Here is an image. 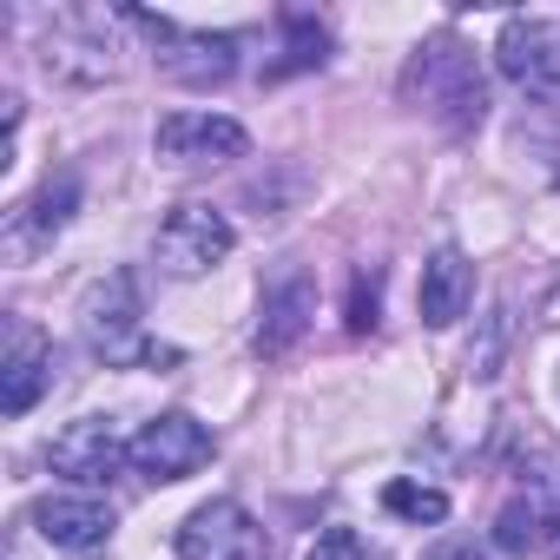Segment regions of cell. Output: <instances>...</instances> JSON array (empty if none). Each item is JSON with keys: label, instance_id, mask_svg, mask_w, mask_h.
Returning a JSON list of instances; mask_svg holds the SVG:
<instances>
[{"label": "cell", "instance_id": "30bf717a", "mask_svg": "<svg viewBox=\"0 0 560 560\" xmlns=\"http://www.w3.org/2000/svg\"><path fill=\"white\" fill-rule=\"evenodd\" d=\"M422 67H429V73H442V80H429V86H422V100H429L448 126H475V119H481V73H475V60H468L462 47H448V40H442V47H429V54H422Z\"/></svg>", "mask_w": 560, "mask_h": 560}, {"label": "cell", "instance_id": "5b68a950", "mask_svg": "<svg viewBox=\"0 0 560 560\" xmlns=\"http://www.w3.org/2000/svg\"><path fill=\"white\" fill-rule=\"evenodd\" d=\"M47 462H54V475L80 481V488H106V481L132 462V442H119V429H113L106 416H86V422H67V429L54 435Z\"/></svg>", "mask_w": 560, "mask_h": 560}, {"label": "cell", "instance_id": "4fadbf2b", "mask_svg": "<svg viewBox=\"0 0 560 560\" xmlns=\"http://www.w3.org/2000/svg\"><path fill=\"white\" fill-rule=\"evenodd\" d=\"M47 383H54V350H47L40 330L21 324L14 343H8V363H0V409H8V416H27Z\"/></svg>", "mask_w": 560, "mask_h": 560}, {"label": "cell", "instance_id": "6da1fadb", "mask_svg": "<svg viewBox=\"0 0 560 560\" xmlns=\"http://www.w3.org/2000/svg\"><path fill=\"white\" fill-rule=\"evenodd\" d=\"M139 317H145L139 277H132V270H113V277H100V284L86 291V304H80V337H86V350L106 357V363H139V357H145Z\"/></svg>", "mask_w": 560, "mask_h": 560}, {"label": "cell", "instance_id": "3957f363", "mask_svg": "<svg viewBox=\"0 0 560 560\" xmlns=\"http://www.w3.org/2000/svg\"><path fill=\"white\" fill-rule=\"evenodd\" d=\"M211 429L205 422H191L185 409H172V416H159V422H145L139 435H132V468L145 475V481H185V475H198L205 462H211Z\"/></svg>", "mask_w": 560, "mask_h": 560}, {"label": "cell", "instance_id": "2e32d148", "mask_svg": "<svg viewBox=\"0 0 560 560\" xmlns=\"http://www.w3.org/2000/svg\"><path fill=\"white\" fill-rule=\"evenodd\" d=\"M304 560H370V547H363L357 527H324V534L304 547Z\"/></svg>", "mask_w": 560, "mask_h": 560}, {"label": "cell", "instance_id": "277c9868", "mask_svg": "<svg viewBox=\"0 0 560 560\" xmlns=\"http://www.w3.org/2000/svg\"><path fill=\"white\" fill-rule=\"evenodd\" d=\"M244 126L224 119V113H165L159 132H152V152L165 165H224V159H244Z\"/></svg>", "mask_w": 560, "mask_h": 560}, {"label": "cell", "instance_id": "9c48e42d", "mask_svg": "<svg viewBox=\"0 0 560 560\" xmlns=\"http://www.w3.org/2000/svg\"><path fill=\"white\" fill-rule=\"evenodd\" d=\"M34 527H40V540H54L67 553H86V547H100L113 534V508L93 501V494H40Z\"/></svg>", "mask_w": 560, "mask_h": 560}, {"label": "cell", "instance_id": "7c38bea8", "mask_svg": "<svg viewBox=\"0 0 560 560\" xmlns=\"http://www.w3.org/2000/svg\"><path fill=\"white\" fill-rule=\"evenodd\" d=\"M468 298H475V264L448 244V250H435L429 264H422V291H416V304H422V324L429 330H448L462 311H468Z\"/></svg>", "mask_w": 560, "mask_h": 560}, {"label": "cell", "instance_id": "ac0fdd59", "mask_svg": "<svg viewBox=\"0 0 560 560\" xmlns=\"http://www.w3.org/2000/svg\"><path fill=\"white\" fill-rule=\"evenodd\" d=\"M540 324H547V330H560V284L540 298Z\"/></svg>", "mask_w": 560, "mask_h": 560}, {"label": "cell", "instance_id": "52a82bcc", "mask_svg": "<svg viewBox=\"0 0 560 560\" xmlns=\"http://www.w3.org/2000/svg\"><path fill=\"white\" fill-rule=\"evenodd\" d=\"M250 547H257V534L237 501H205L178 527V560H250Z\"/></svg>", "mask_w": 560, "mask_h": 560}, {"label": "cell", "instance_id": "ba28073f", "mask_svg": "<svg viewBox=\"0 0 560 560\" xmlns=\"http://www.w3.org/2000/svg\"><path fill=\"white\" fill-rule=\"evenodd\" d=\"M73 205H80V178H73V172L47 178V185H40L27 205H14V218H8V257H14V264H27V257H34V244L60 237V231H67V218H73Z\"/></svg>", "mask_w": 560, "mask_h": 560}, {"label": "cell", "instance_id": "9a60e30c", "mask_svg": "<svg viewBox=\"0 0 560 560\" xmlns=\"http://www.w3.org/2000/svg\"><path fill=\"white\" fill-rule=\"evenodd\" d=\"M383 508L402 514V521H416V527H442L448 521V494L429 488V481H389L383 488Z\"/></svg>", "mask_w": 560, "mask_h": 560}, {"label": "cell", "instance_id": "e0dca14e", "mask_svg": "<svg viewBox=\"0 0 560 560\" xmlns=\"http://www.w3.org/2000/svg\"><path fill=\"white\" fill-rule=\"evenodd\" d=\"M350 330H376V277H357V291H350Z\"/></svg>", "mask_w": 560, "mask_h": 560}, {"label": "cell", "instance_id": "8992f818", "mask_svg": "<svg viewBox=\"0 0 560 560\" xmlns=\"http://www.w3.org/2000/svg\"><path fill=\"white\" fill-rule=\"evenodd\" d=\"M494 60H501V73L521 93L560 100V27H547V21H508L501 40H494Z\"/></svg>", "mask_w": 560, "mask_h": 560}, {"label": "cell", "instance_id": "5bb4252c", "mask_svg": "<svg viewBox=\"0 0 560 560\" xmlns=\"http://www.w3.org/2000/svg\"><path fill=\"white\" fill-rule=\"evenodd\" d=\"M547 540V501L540 494H514L508 508H501V521H494V547L501 553H527V547H540Z\"/></svg>", "mask_w": 560, "mask_h": 560}, {"label": "cell", "instance_id": "8fae6325", "mask_svg": "<svg viewBox=\"0 0 560 560\" xmlns=\"http://www.w3.org/2000/svg\"><path fill=\"white\" fill-rule=\"evenodd\" d=\"M317 317V284L311 277H284L264 291V324H257V357H284Z\"/></svg>", "mask_w": 560, "mask_h": 560}, {"label": "cell", "instance_id": "d6986e66", "mask_svg": "<svg viewBox=\"0 0 560 560\" xmlns=\"http://www.w3.org/2000/svg\"><path fill=\"white\" fill-rule=\"evenodd\" d=\"M435 560H481V553H475V547H442Z\"/></svg>", "mask_w": 560, "mask_h": 560}, {"label": "cell", "instance_id": "7a4b0ae2", "mask_svg": "<svg viewBox=\"0 0 560 560\" xmlns=\"http://www.w3.org/2000/svg\"><path fill=\"white\" fill-rule=\"evenodd\" d=\"M152 257H159L165 277H205V270H218V264L231 257V224H224V211H211V205H178V211L159 224Z\"/></svg>", "mask_w": 560, "mask_h": 560}]
</instances>
